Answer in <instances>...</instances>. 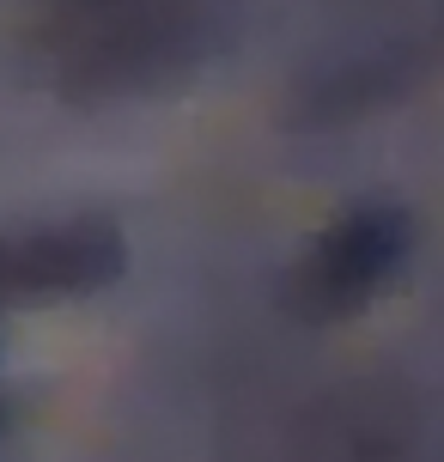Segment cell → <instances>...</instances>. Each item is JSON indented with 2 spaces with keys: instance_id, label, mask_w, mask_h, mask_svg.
I'll use <instances>...</instances> for the list:
<instances>
[{
  "instance_id": "7a4b0ae2",
  "label": "cell",
  "mask_w": 444,
  "mask_h": 462,
  "mask_svg": "<svg viewBox=\"0 0 444 462\" xmlns=\"http://www.w3.org/2000/svg\"><path fill=\"white\" fill-rule=\"evenodd\" d=\"M408 244H414V231H408V213L402 208L341 213V219L317 237V250L304 255L292 304H299L304 317H317V323L372 304L377 292L396 280V268L408 262Z\"/></svg>"
},
{
  "instance_id": "3957f363",
  "label": "cell",
  "mask_w": 444,
  "mask_h": 462,
  "mask_svg": "<svg viewBox=\"0 0 444 462\" xmlns=\"http://www.w3.org/2000/svg\"><path fill=\"white\" fill-rule=\"evenodd\" d=\"M116 274H122V237L104 219L0 237V304L73 299V292L110 286Z\"/></svg>"
},
{
  "instance_id": "6da1fadb",
  "label": "cell",
  "mask_w": 444,
  "mask_h": 462,
  "mask_svg": "<svg viewBox=\"0 0 444 462\" xmlns=\"http://www.w3.org/2000/svg\"><path fill=\"white\" fill-rule=\"evenodd\" d=\"M183 0H61L49 43L79 86H141L183 49Z\"/></svg>"
}]
</instances>
